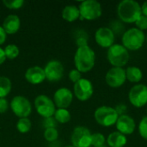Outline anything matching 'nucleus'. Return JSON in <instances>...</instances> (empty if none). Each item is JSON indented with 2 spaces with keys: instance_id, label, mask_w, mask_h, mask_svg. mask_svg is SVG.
I'll list each match as a JSON object with an SVG mask.
<instances>
[{
  "instance_id": "39",
  "label": "nucleus",
  "mask_w": 147,
  "mask_h": 147,
  "mask_svg": "<svg viewBox=\"0 0 147 147\" xmlns=\"http://www.w3.org/2000/svg\"><path fill=\"white\" fill-rule=\"evenodd\" d=\"M141 12H142V15L147 16V1H146L142 6H141Z\"/></svg>"
},
{
  "instance_id": "2",
  "label": "nucleus",
  "mask_w": 147,
  "mask_h": 147,
  "mask_svg": "<svg viewBox=\"0 0 147 147\" xmlns=\"http://www.w3.org/2000/svg\"><path fill=\"white\" fill-rule=\"evenodd\" d=\"M119 20L125 23H135L142 15L140 4L134 0H123L117 6Z\"/></svg>"
},
{
  "instance_id": "42",
  "label": "nucleus",
  "mask_w": 147,
  "mask_h": 147,
  "mask_svg": "<svg viewBox=\"0 0 147 147\" xmlns=\"http://www.w3.org/2000/svg\"><path fill=\"white\" fill-rule=\"evenodd\" d=\"M146 42H147V34H146Z\"/></svg>"
},
{
  "instance_id": "17",
  "label": "nucleus",
  "mask_w": 147,
  "mask_h": 147,
  "mask_svg": "<svg viewBox=\"0 0 147 147\" xmlns=\"http://www.w3.org/2000/svg\"><path fill=\"white\" fill-rule=\"evenodd\" d=\"M25 79L31 84H40L46 80L44 68L34 65L29 67L25 72Z\"/></svg>"
},
{
  "instance_id": "34",
  "label": "nucleus",
  "mask_w": 147,
  "mask_h": 147,
  "mask_svg": "<svg viewBox=\"0 0 147 147\" xmlns=\"http://www.w3.org/2000/svg\"><path fill=\"white\" fill-rule=\"evenodd\" d=\"M57 121L53 117H49V118H45L43 121V126L47 128H56V124Z\"/></svg>"
},
{
  "instance_id": "24",
  "label": "nucleus",
  "mask_w": 147,
  "mask_h": 147,
  "mask_svg": "<svg viewBox=\"0 0 147 147\" xmlns=\"http://www.w3.org/2000/svg\"><path fill=\"white\" fill-rule=\"evenodd\" d=\"M31 121L28 118H20L16 123V129L21 134H27L31 129Z\"/></svg>"
},
{
  "instance_id": "6",
  "label": "nucleus",
  "mask_w": 147,
  "mask_h": 147,
  "mask_svg": "<svg viewBox=\"0 0 147 147\" xmlns=\"http://www.w3.org/2000/svg\"><path fill=\"white\" fill-rule=\"evenodd\" d=\"M80 13V20L93 21L102 16V9L99 2L96 0L83 1L78 6Z\"/></svg>"
},
{
  "instance_id": "19",
  "label": "nucleus",
  "mask_w": 147,
  "mask_h": 147,
  "mask_svg": "<svg viewBox=\"0 0 147 147\" xmlns=\"http://www.w3.org/2000/svg\"><path fill=\"white\" fill-rule=\"evenodd\" d=\"M127 142V137L118 131L111 133L107 138V144L109 147H124Z\"/></svg>"
},
{
  "instance_id": "3",
  "label": "nucleus",
  "mask_w": 147,
  "mask_h": 147,
  "mask_svg": "<svg viewBox=\"0 0 147 147\" xmlns=\"http://www.w3.org/2000/svg\"><path fill=\"white\" fill-rule=\"evenodd\" d=\"M121 41V45L128 51H137L143 47L146 41V34L144 31L132 28L123 33Z\"/></svg>"
},
{
  "instance_id": "27",
  "label": "nucleus",
  "mask_w": 147,
  "mask_h": 147,
  "mask_svg": "<svg viewBox=\"0 0 147 147\" xmlns=\"http://www.w3.org/2000/svg\"><path fill=\"white\" fill-rule=\"evenodd\" d=\"M44 138L48 142H55L59 138V132L56 128H47L44 132Z\"/></svg>"
},
{
  "instance_id": "23",
  "label": "nucleus",
  "mask_w": 147,
  "mask_h": 147,
  "mask_svg": "<svg viewBox=\"0 0 147 147\" xmlns=\"http://www.w3.org/2000/svg\"><path fill=\"white\" fill-rule=\"evenodd\" d=\"M53 118L57 122L65 124L71 121V114L66 109H58L55 110Z\"/></svg>"
},
{
  "instance_id": "13",
  "label": "nucleus",
  "mask_w": 147,
  "mask_h": 147,
  "mask_svg": "<svg viewBox=\"0 0 147 147\" xmlns=\"http://www.w3.org/2000/svg\"><path fill=\"white\" fill-rule=\"evenodd\" d=\"M46 79L49 82H58L64 75V65L59 60L53 59L47 62L44 67Z\"/></svg>"
},
{
  "instance_id": "40",
  "label": "nucleus",
  "mask_w": 147,
  "mask_h": 147,
  "mask_svg": "<svg viewBox=\"0 0 147 147\" xmlns=\"http://www.w3.org/2000/svg\"><path fill=\"white\" fill-rule=\"evenodd\" d=\"M98 147H108L106 145H103V146H98Z\"/></svg>"
},
{
  "instance_id": "25",
  "label": "nucleus",
  "mask_w": 147,
  "mask_h": 147,
  "mask_svg": "<svg viewBox=\"0 0 147 147\" xmlns=\"http://www.w3.org/2000/svg\"><path fill=\"white\" fill-rule=\"evenodd\" d=\"M3 50H4L6 59H14L17 58L19 53H20L19 47L15 44L7 45Z\"/></svg>"
},
{
  "instance_id": "8",
  "label": "nucleus",
  "mask_w": 147,
  "mask_h": 147,
  "mask_svg": "<svg viewBox=\"0 0 147 147\" xmlns=\"http://www.w3.org/2000/svg\"><path fill=\"white\" fill-rule=\"evenodd\" d=\"M128 100L135 108H142L147 104V86L137 84L134 85L128 93Z\"/></svg>"
},
{
  "instance_id": "43",
  "label": "nucleus",
  "mask_w": 147,
  "mask_h": 147,
  "mask_svg": "<svg viewBox=\"0 0 147 147\" xmlns=\"http://www.w3.org/2000/svg\"><path fill=\"white\" fill-rule=\"evenodd\" d=\"M146 113H147V109H146Z\"/></svg>"
},
{
  "instance_id": "38",
  "label": "nucleus",
  "mask_w": 147,
  "mask_h": 147,
  "mask_svg": "<svg viewBox=\"0 0 147 147\" xmlns=\"http://www.w3.org/2000/svg\"><path fill=\"white\" fill-rule=\"evenodd\" d=\"M5 60H6V56L4 53V50L0 47V65L3 64Z\"/></svg>"
},
{
  "instance_id": "29",
  "label": "nucleus",
  "mask_w": 147,
  "mask_h": 147,
  "mask_svg": "<svg viewBox=\"0 0 147 147\" xmlns=\"http://www.w3.org/2000/svg\"><path fill=\"white\" fill-rule=\"evenodd\" d=\"M3 3L4 4L6 8L9 9H18L23 6L24 1L23 0H3Z\"/></svg>"
},
{
  "instance_id": "11",
  "label": "nucleus",
  "mask_w": 147,
  "mask_h": 147,
  "mask_svg": "<svg viewBox=\"0 0 147 147\" xmlns=\"http://www.w3.org/2000/svg\"><path fill=\"white\" fill-rule=\"evenodd\" d=\"M73 93L79 101L85 102L89 100L94 93L93 84L89 79L81 78L78 82L74 84Z\"/></svg>"
},
{
  "instance_id": "30",
  "label": "nucleus",
  "mask_w": 147,
  "mask_h": 147,
  "mask_svg": "<svg viewBox=\"0 0 147 147\" xmlns=\"http://www.w3.org/2000/svg\"><path fill=\"white\" fill-rule=\"evenodd\" d=\"M112 31L113 33L115 34H123V31H124V25H123V22H121L120 20H115V21H113L111 23H110V26L109 27Z\"/></svg>"
},
{
  "instance_id": "12",
  "label": "nucleus",
  "mask_w": 147,
  "mask_h": 147,
  "mask_svg": "<svg viewBox=\"0 0 147 147\" xmlns=\"http://www.w3.org/2000/svg\"><path fill=\"white\" fill-rule=\"evenodd\" d=\"M127 80L126 71L124 68L112 67L110 68L105 76V81L107 84L111 88L121 87Z\"/></svg>"
},
{
  "instance_id": "20",
  "label": "nucleus",
  "mask_w": 147,
  "mask_h": 147,
  "mask_svg": "<svg viewBox=\"0 0 147 147\" xmlns=\"http://www.w3.org/2000/svg\"><path fill=\"white\" fill-rule=\"evenodd\" d=\"M62 17L66 22H75L80 17L78 7L73 4L66 5L62 10Z\"/></svg>"
},
{
  "instance_id": "10",
  "label": "nucleus",
  "mask_w": 147,
  "mask_h": 147,
  "mask_svg": "<svg viewBox=\"0 0 147 147\" xmlns=\"http://www.w3.org/2000/svg\"><path fill=\"white\" fill-rule=\"evenodd\" d=\"M91 135L90 129L85 127H77L71 134V144L74 147H90L91 146Z\"/></svg>"
},
{
  "instance_id": "7",
  "label": "nucleus",
  "mask_w": 147,
  "mask_h": 147,
  "mask_svg": "<svg viewBox=\"0 0 147 147\" xmlns=\"http://www.w3.org/2000/svg\"><path fill=\"white\" fill-rule=\"evenodd\" d=\"M34 107L37 113L44 117H53L55 113V104L53 101L46 95H39L34 99Z\"/></svg>"
},
{
  "instance_id": "16",
  "label": "nucleus",
  "mask_w": 147,
  "mask_h": 147,
  "mask_svg": "<svg viewBox=\"0 0 147 147\" xmlns=\"http://www.w3.org/2000/svg\"><path fill=\"white\" fill-rule=\"evenodd\" d=\"M116 129L118 130L119 133L126 135H131L134 134L136 128V124L134 120L127 115H120L116 123H115Z\"/></svg>"
},
{
  "instance_id": "33",
  "label": "nucleus",
  "mask_w": 147,
  "mask_h": 147,
  "mask_svg": "<svg viewBox=\"0 0 147 147\" xmlns=\"http://www.w3.org/2000/svg\"><path fill=\"white\" fill-rule=\"evenodd\" d=\"M69 78L72 83L76 84L82 78V73L79 71H78L77 69H73L69 73Z\"/></svg>"
},
{
  "instance_id": "28",
  "label": "nucleus",
  "mask_w": 147,
  "mask_h": 147,
  "mask_svg": "<svg viewBox=\"0 0 147 147\" xmlns=\"http://www.w3.org/2000/svg\"><path fill=\"white\" fill-rule=\"evenodd\" d=\"M106 139L102 134L96 133L91 135V146L94 147H98L105 145Z\"/></svg>"
},
{
  "instance_id": "35",
  "label": "nucleus",
  "mask_w": 147,
  "mask_h": 147,
  "mask_svg": "<svg viewBox=\"0 0 147 147\" xmlns=\"http://www.w3.org/2000/svg\"><path fill=\"white\" fill-rule=\"evenodd\" d=\"M9 108V102L5 98H0V114H3Z\"/></svg>"
},
{
  "instance_id": "14",
  "label": "nucleus",
  "mask_w": 147,
  "mask_h": 147,
  "mask_svg": "<svg viewBox=\"0 0 147 147\" xmlns=\"http://www.w3.org/2000/svg\"><path fill=\"white\" fill-rule=\"evenodd\" d=\"M115 35L108 27L99 28L95 33V40L98 46L103 48H109L114 45Z\"/></svg>"
},
{
  "instance_id": "21",
  "label": "nucleus",
  "mask_w": 147,
  "mask_h": 147,
  "mask_svg": "<svg viewBox=\"0 0 147 147\" xmlns=\"http://www.w3.org/2000/svg\"><path fill=\"white\" fill-rule=\"evenodd\" d=\"M126 78L130 83H140L143 78V72L138 66H128L125 69Z\"/></svg>"
},
{
  "instance_id": "4",
  "label": "nucleus",
  "mask_w": 147,
  "mask_h": 147,
  "mask_svg": "<svg viewBox=\"0 0 147 147\" xmlns=\"http://www.w3.org/2000/svg\"><path fill=\"white\" fill-rule=\"evenodd\" d=\"M129 51L121 44H114L107 52V59L113 67L123 68L129 61Z\"/></svg>"
},
{
  "instance_id": "1",
  "label": "nucleus",
  "mask_w": 147,
  "mask_h": 147,
  "mask_svg": "<svg viewBox=\"0 0 147 147\" xmlns=\"http://www.w3.org/2000/svg\"><path fill=\"white\" fill-rule=\"evenodd\" d=\"M96 63V53L90 46L78 47L74 55L76 69L81 73L89 72L93 69Z\"/></svg>"
},
{
  "instance_id": "9",
  "label": "nucleus",
  "mask_w": 147,
  "mask_h": 147,
  "mask_svg": "<svg viewBox=\"0 0 147 147\" xmlns=\"http://www.w3.org/2000/svg\"><path fill=\"white\" fill-rule=\"evenodd\" d=\"M10 109L12 112L20 118H28L32 112V105L30 102L22 96H15L10 102Z\"/></svg>"
},
{
  "instance_id": "22",
  "label": "nucleus",
  "mask_w": 147,
  "mask_h": 147,
  "mask_svg": "<svg viewBox=\"0 0 147 147\" xmlns=\"http://www.w3.org/2000/svg\"><path fill=\"white\" fill-rule=\"evenodd\" d=\"M12 88V84L9 78L4 76H0V98H5Z\"/></svg>"
},
{
  "instance_id": "15",
  "label": "nucleus",
  "mask_w": 147,
  "mask_h": 147,
  "mask_svg": "<svg viewBox=\"0 0 147 147\" xmlns=\"http://www.w3.org/2000/svg\"><path fill=\"white\" fill-rule=\"evenodd\" d=\"M73 100V93L65 87L58 89L53 95V102L58 109H66L70 107Z\"/></svg>"
},
{
  "instance_id": "31",
  "label": "nucleus",
  "mask_w": 147,
  "mask_h": 147,
  "mask_svg": "<svg viewBox=\"0 0 147 147\" xmlns=\"http://www.w3.org/2000/svg\"><path fill=\"white\" fill-rule=\"evenodd\" d=\"M139 133L141 138L147 140V116L141 119L139 124Z\"/></svg>"
},
{
  "instance_id": "36",
  "label": "nucleus",
  "mask_w": 147,
  "mask_h": 147,
  "mask_svg": "<svg viewBox=\"0 0 147 147\" xmlns=\"http://www.w3.org/2000/svg\"><path fill=\"white\" fill-rule=\"evenodd\" d=\"M115 109L116 110V112H117V114L119 115V116H120V115H126L125 113H126V111H127V106H126L125 104L121 103V104L117 105L116 108H115Z\"/></svg>"
},
{
  "instance_id": "37",
  "label": "nucleus",
  "mask_w": 147,
  "mask_h": 147,
  "mask_svg": "<svg viewBox=\"0 0 147 147\" xmlns=\"http://www.w3.org/2000/svg\"><path fill=\"white\" fill-rule=\"evenodd\" d=\"M6 38H7V34L5 33V31L3 28V27L0 26V46L5 42Z\"/></svg>"
},
{
  "instance_id": "5",
  "label": "nucleus",
  "mask_w": 147,
  "mask_h": 147,
  "mask_svg": "<svg viewBox=\"0 0 147 147\" xmlns=\"http://www.w3.org/2000/svg\"><path fill=\"white\" fill-rule=\"evenodd\" d=\"M94 117L96 121L102 127H109L115 125L119 115L115 108L109 106H101L95 110Z\"/></svg>"
},
{
  "instance_id": "18",
  "label": "nucleus",
  "mask_w": 147,
  "mask_h": 147,
  "mask_svg": "<svg viewBox=\"0 0 147 147\" xmlns=\"http://www.w3.org/2000/svg\"><path fill=\"white\" fill-rule=\"evenodd\" d=\"M3 28L4 29L7 34H16L20 27H21V21L18 16L16 15H9L8 16L3 22Z\"/></svg>"
},
{
  "instance_id": "41",
  "label": "nucleus",
  "mask_w": 147,
  "mask_h": 147,
  "mask_svg": "<svg viewBox=\"0 0 147 147\" xmlns=\"http://www.w3.org/2000/svg\"><path fill=\"white\" fill-rule=\"evenodd\" d=\"M65 147H74V146H73L71 145V146H65Z\"/></svg>"
},
{
  "instance_id": "26",
  "label": "nucleus",
  "mask_w": 147,
  "mask_h": 147,
  "mask_svg": "<svg viewBox=\"0 0 147 147\" xmlns=\"http://www.w3.org/2000/svg\"><path fill=\"white\" fill-rule=\"evenodd\" d=\"M75 38H76V44L78 47L88 46L89 35L84 30H78L76 32Z\"/></svg>"
},
{
  "instance_id": "32",
  "label": "nucleus",
  "mask_w": 147,
  "mask_h": 147,
  "mask_svg": "<svg viewBox=\"0 0 147 147\" xmlns=\"http://www.w3.org/2000/svg\"><path fill=\"white\" fill-rule=\"evenodd\" d=\"M135 25H136V28H139L140 30L141 31H144V30H146L147 29V16H144V15H141L138 20L135 22Z\"/></svg>"
}]
</instances>
